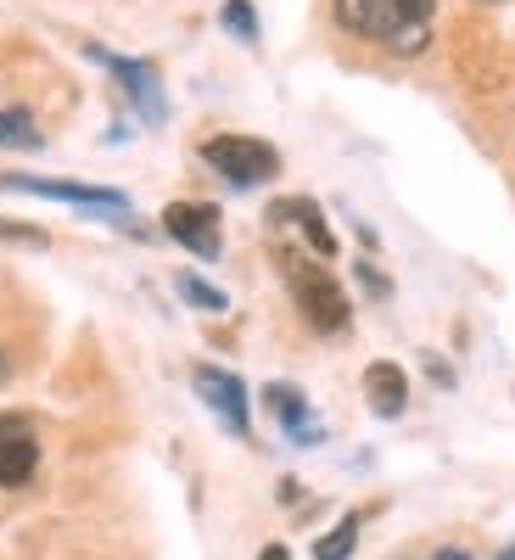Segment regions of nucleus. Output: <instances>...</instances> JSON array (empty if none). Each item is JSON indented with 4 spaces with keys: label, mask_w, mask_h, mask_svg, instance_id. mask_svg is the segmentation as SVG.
Instances as JSON below:
<instances>
[{
    "label": "nucleus",
    "mask_w": 515,
    "mask_h": 560,
    "mask_svg": "<svg viewBox=\"0 0 515 560\" xmlns=\"http://www.w3.org/2000/svg\"><path fill=\"white\" fill-rule=\"evenodd\" d=\"M437 0H337V23L359 39H376L398 57L426 51Z\"/></svg>",
    "instance_id": "f257e3e1"
},
{
    "label": "nucleus",
    "mask_w": 515,
    "mask_h": 560,
    "mask_svg": "<svg viewBox=\"0 0 515 560\" xmlns=\"http://www.w3.org/2000/svg\"><path fill=\"white\" fill-rule=\"evenodd\" d=\"M274 258H280V275H286V287H292V298H297V314L314 325V331H319V337L348 331L353 303H348V292L331 280V269L314 264V258L297 253V247H280Z\"/></svg>",
    "instance_id": "f03ea898"
},
{
    "label": "nucleus",
    "mask_w": 515,
    "mask_h": 560,
    "mask_svg": "<svg viewBox=\"0 0 515 560\" xmlns=\"http://www.w3.org/2000/svg\"><path fill=\"white\" fill-rule=\"evenodd\" d=\"M163 230L197 258H219L224 236H219V208L213 202H168L163 208Z\"/></svg>",
    "instance_id": "0eeeda50"
},
{
    "label": "nucleus",
    "mask_w": 515,
    "mask_h": 560,
    "mask_svg": "<svg viewBox=\"0 0 515 560\" xmlns=\"http://www.w3.org/2000/svg\"><path fill=\"white\" fill-rule=\"evenodd\" d=\"M499 560H515V544H510V549H504V555H499Z\"/></svg>",
    "instance_id": "6ab92c4d"
},
{
    "label": "nucleus",
    "mask_w": 515,
    "mask_h": 560,
    "mask_svg": "<svg viewBox=\"0 0 515 560\" xmlns=\"http://www.w3.org/2000/svg\"><path fill=\"white\" fill-rule=\"evenodd\" d=\"M39 465V438L23 415H0V488H23L34 482Z\"/></svg>",
    "instance_id": "6e6552de"
},
{
    "label": "nucleus",
    "mask_w": 515,
    "mask_h": 560,
    "mask_svg": "<svg viewBox=\"0 0 515 560\" xmlns=\"http://www.w3.org/2000/svg\"><path fill=\"white\" fill-rule=\"evenodd\" d=\"M202 163L213 174H224L230 185H264V179H274L280 152L253 135H213V140H202Z\"/></svg>",
    "instance_id": "7ed1b4c3"
},
{
    "label": "nucleus",
    "mask_w": 515,
    "mask_h": 560,
    "mask_svg": "<svg viewBox=\"0 0 515 560\" xmlns=\"http://www.w3.org/2000/svg\"><path fill=\"white\" fill-rule=\"evenodd\" d=\"M432 560H471V555H465V549H437Z\"/></svg>",
    "instance_id": "f3484780"
},
{
    "label": "nucleus",
    "mask_w": 515,
    "mask_h": 560,
    "mask_svg": "<svg viewBox=\"0 0 515 560\" xmlns=\"http://www.w3.org/2000/svg\"><path fill=\"white\" fill-rule=\"evenodd\" d=\"M364 398H370V409H376L382 420H398L403 415V404H409V376L398 364H370L364 370Z\"/></svg>",
    "instance_id": "9d476101"
},
{
    "label": "nucleus",
    "mask_w": 515,
    "mask_h": 560,
    "mask_svg": "<svg viewBox=\"0 0 515 560\" xmlns=\"http://www.w3.org/2000/svg\"><path fill=\"white\" fill-rule=\"evenodd\" d=\"M264 398H269V409L280 415V427L292 432V443H303V448H308V443H319V427L308 420V404H303V393H297V387L274 382V387H269Z\"/></svg>",
    "instance_id": "9b49d317"
},
{
    "label": "nucleus",
    "mask_w": 515,
    "mask_h": 560,
    "mask_svg": "<svg viewBox=\"0 0 515 560\" xmlns=\"http://www.w3.org/2000/svg\"><path fill=\"white\" fill-rule=\"evenodd\" d=\"M0 191H28V197H51V202H73V208H107V213L129 208V197L107 191V185H73V179H39V174H7Z\"/></svg>",
    "instance_id": "423d86ee"
},
{
    "label": "nucleus",
    "mask_w": 515,
    "mask_h": 560,
    "mask_svg": "<svg viewBox=\"0 0 515 560\" xmlns=\"http://www.w3.org/2000/svg\"><path fill=\"white\" fill-rule=\"evenodd\" d=\"M258 560H292V555H286V549H280V544H269V549H264Z\"/></svg>",
    "instance_id": "dca6fc26"
},
{
    "label": "nucleus",
    "mask_w": 515,
    "mask_h": 560,
    "mask_svg": "<svg viewBox=\"0 0 515 560\" xmlns=\"http://www.w3.org/2000/svg\"><path fill=\"white\" fill-rule=\"evenodd\" d=\"M353 544H359V516H342L337 533H325V538L314 544V560H348Z\"/></svg>",
    "instance_id": "f8f14e48"
},
{
    "label": "nucleus",
    "mask_w": 515,
    "mask_h": 560,
    "mask_svg": "<svg viewBox=\"0 0 515 560\" xmlns=\"http://www.w3.org/2000/svg\"><path fill=\"white\" fill-rule=\"evenodd\" d=\"M197 393H202V404L224 420V432L230 438H247V427H253V420H247V387H242V376H236V370H219V364H197Z\"/></svg>",
    "instance_id": "39448f33"
},
{
    "label": "nucleus",
    "mask_w": 515,
    "mask_h": 560,
    "mask_svg": "<svg viewBox=\"0 0 515 560\" xmlns=\"http://www.w3.org/2000/svg\"><path fill=\"white\" fill-rule=\"evenodd\" d=\"M174 287H179V298H191V308H202V314H224V308H230V298L213 292L208 280H197V275H179Z\"/></svg>",
    "instance_id": "4468645a"
},
{
    "label": "nucleus",
    "mask_w": 515,
    "mask_h": 560,
    "mask_svg": "<svg viewBox=\"0 0 515 560\" xmlns=\"http://www.w3.org/2000/svg\"><path fill=\"white\" fill-rule=\"evenodd\" d=\"M269 213H274L280 224H297L303 236H308V247H314L319 258H337V236H331V224H325L319 202H308V197H286V202H274Z\"/></svg>",
    "instance_id": "1a4fd4ad"
},
{
    "label": "nucleus",
    "mask_w": 515,
    "mask_h": 560,
    "mask_svg": "<svg viewBox=\"0 0 515 560\" xmlns=\"http://www.w3.org/2000/svg\"><path fill=\"white\" fill-rule=\"evenodd\" d=\"M12 376V359H7V348H0V382H7Z\"/></svg>",
    "instance_id": "a211bd4d"
},
{
    "label": "nucleus",
    "mask_w": 515,
    "mask_h": 560,
    "mask_svg": "<svg viewBox=\"0 0 515 560\" xmlns=\"http://www.w3.org/2000/svg\"><path fill=\"white\" fill-rule=\"evenodd\" d=\"M0 147H39V129L23 107H7L0 113Z\"/></svg>",
    "instance_id": "ddd939ff"
},
{
    "label": "nucleus",
    "mask_w": 515,
    "mask_h": 560,
    "mask_svg": "<svg viewBox=\"0 0 515 560\" xmlns=\"http://www.w3.org/2000/svg\"><path fill=\"white\" fill-rule=\"evenodd\" d=\"M90 57H96V62L124 84V96L134 102V113L147 118V124H163V118H168V96H163V79H157V68H152V62L113 57V51H102V45H90Z\"/></svg>",
    "instance_id": "20e7f679"
},
{
    "label": "nucleus",
    "mask_w": 515,
    "mask_h": 560,
    "mask_svg": "<svg viewBox=\"0 0 515 560\" xmlns=\"http://www.w3.org/2000/svg\"><path fill=\"white\" fill-rule=\"evenodd\" d=\"M224 28H236V39H258V12L247 7V0H224Z\"/></svg>",
    "instance_id": "2eb2a0df"
}]
</instances>
